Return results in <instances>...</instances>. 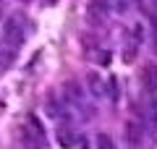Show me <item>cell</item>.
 I'll use <instances>...</instances> for the list:
<instances>
[{"mask_svg":"<svg viewBox=\"0 0 157 149\" xmlns=\"http://www.w3.org/2000/svg\"><path fill=\"white\" fill-rule=\"evenodd\" d=\"M18 136H21V141H24L26 149H42V139H45V133H42V126L37 123L34 115H29V123L18 128Z\"/></svg>","mask_w":157,"mask_h":149,"instance_id":"cell-1","label":"cell"},{"mask_svg":"<svg viewBox=\"0 0 157 149\" xmlns=\"http://www.w3.org/2000/svg\"><path fill=\"white\" fill-rule=\"evenodd\" d=\"M3 37H6V42L11 44V47H21L24 44V29H21V24H18L16 16H11L3 24Z\"/></svg>","mask_w":157,"mask_h":149,"instance_id":"cell-2","label":"cell"},{"mask_svg":"<svg viewBox=\"0 0 157 149\" xmlns=\"http://www.w3.org/2000/svg\"><path fill=\"white\" fill-rule=\"evenodd\" d=\"M107 11V0H89V21L92 24H100L105 18Z\"/></svg>","mask_w":157,"mask_h":149,"instance_id":"cell-3","label":"cell"},{"mask_svg":"<svg viewBox=\"0 0 157 149\" xmlns=\"http://www.w3.org/2000/svg\"><path fill=\"white\" fill-rule=\"evenodd\" d=\"M141 81H144V89H147L149 94H157V66L144 68V73H141Z\"/></svg>","mask_w":157,"mask_h":149,"instance_id":"cell-4","label":"cell"},{"mask_svg":"<svg viewBox=\"0 0 157 149\" xmlns=\"http://www.w3.org/2000/svg\"><path fill=\"white\" fill-rule=\"evenodd\" d=\"M126 139H128L131 147H139V144L144 141V131H141L136 123H126Z\"/></svg>","mask_w":157,"mask_h":149,"instance_id":"cell-5","label":"cell"},{"mask_svg":"<svg viewBox=\"0 0 157 149\" xmlns=\"http://www.w3.org/2000/svg\"><path fill=\"white\" fill-rule=\"evenodd\" d=\"M58 144L66 147V149H71L73 144H76V136H73V131H71L68 126H60V128H58Z\"/></svg>","mask_w":157,"mask_h":149,"instance_id":"cell-6","label":"cell"},{"mask_svg":"<svg viewBox=\"0 0 157 149\" xmlns=\"http://www.w3.org/2000/svg\"><path fill=\"white\" fill-rule=\"evenodd\" d=\"M86 81H89V89H92V94H97V97H100V94H102V89H105V84H102L100 73L89 71V73H86Z\"/></svg>","mask_w":157,"mask_h":149,"instance_id":"cell-7","label":"cell"},{"mask_svg":"<svg viewBox=\"0 0 157 149\" xmlns=\"http://www.w3.org/2000/svg\"><path fill=\"white\" fill-rule=\"evenodd\" d=\"M97 149H118V147H115V141H113L107 133H100V136H97Z\"/></svg>","mask_w":157,"mask_h":149,"instance_id":"cell-8","label":"cell"},{"mask_svg":"<svg viewBox=\"0 0 157 149\" xmlns=\"http://www.w3.org/2000/svg\"><path fill=\"white\" fill-rule=\"evenodd\" d=\"M134 58H136V47H128V50L123 52V63H131Z\"/></svg>","mask_w":157,"mask_h":149,"instance_id":"cell-9","label":"cell"},{"mask_svg":"<svg viewBox=\"0 0 157 149\" xmlns=\"http://www.w3.org/2000/svg\"><path fill=\"white\" fill-rule=\"evenodd\" d=\"M149 118H152V123L157 126V99H155V102L149 105Z\"/></svg>","mask_w":157,"mask_h":149,"instance_id":"cell-10","label":"cell"},{"mask_svg":"<svg viewBox=\"0 0 157 149\" xmlns=\"http://www.w3.org/2000/svg\"><path fill=\"white\" fill-rule=\"evenodd\" d=\"M107 60H110V52H100V63H102V66H105Z\"/></svg>","mask_w":157,"mask_h":149,"instance_id":"cell-11","label":"cell"},{"mask_svg":"<svg viewBox=\"0 0 157 149\" xmlns=\"http://www.w3.org/2000/svg\"><path fill=\"white\" fill-rule=\"evenodd\" d=\"M24 3H29V0H24Z\"/></svg>","mask_w":157,"mask_h":149,"instance_id":"cell-12","label":"cell"},{"mask_svg":"<svg viewBox=\"0 0 157 149\" xmlns=\"http://www.w3.org/2000/svg\"><path fill=\"white\" fill-rule=\"evenodd\" d=\"M155 3H157V0H155Z\"/></svg>","mask_w":157,"mask_h":149,"instance_id":"cell-13","label":"cell"}]
</instances>
